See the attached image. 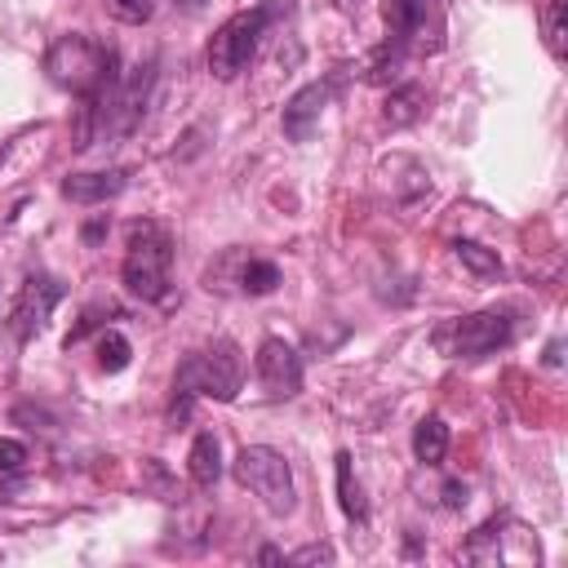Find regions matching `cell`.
I'll return each mask as SVG.
<instances>
[{
	"label": "cell",
	"mask_w": 568,
	"mask_h": 568,
	"mask_svg": "<svg viewBox=\"0 0 568 568\" xmlns=\"http://www.w3.org/2000/svg\"><path fill=\"white\" fill-rule=\"evenodd\" d=\"M328 84L324 80H315V84H302L288 102H284V133L293 138V142H311V133L320 129V115H324V106H328Z\"/></svg>",
	"instance_id": "10"
},
{
	"label": "cell",
	"mask_w": 568,
	"mask_h": 568,
	"mask_svg": "<svg viewBox=\"0 0 568 568\" xmlns=\"http://www.w3.org/2000/svg\"><path fill=\"white\" fill-rule=\"evenodd\" d=\"M444 506H453V510L466 506V484H462V479H448V484H444Z\"/></svg>",
	"instance_id": "24"
},
{
	"label": "cell",
	"mask_w": 568,
	"mask_h": 568,
	"mask_svg": "<svg viewBox=\"0 0 568 568\" xmlns=\"http://www.w3.org/2000/svg\"><path fill=\"white\" fill-rule=\"evenodd\" d=\"M173 4L186 9V13H200V9H204V0H173Z\"/></svg>",
	"instance_id": "27"
},
{
	"label": "cell",
	"mask_w": 568,
	"mask_h": 568,
	"mask_svg": "<svg viewBox=\"0 0 568 568\" xmlns=\"http://www.w3.org/2000/svg\"><path fill=\"white\" fill-rule=\"evenodd\" d=\"M337 493H342V510H346L351 519H364V515H368L364 493H359V484H355V475H351V453H337Z\"/></svg>",
	"instance_id": "18"
},
{
	"label": "cell",
	"mask_w": 568,
	"mask_h": 568,
	"mask_svg": "<svg viewBox=\"0 0 568 568\" xmlns=\"http://www.w3.org/2000/svg\"><path fill=\"white\" fill-rule=\"evenodd\" d=\"M27 462V444L18 439H0V470H18Z\"/></svg>",
	"instance_id": "22"
},
{
	"label": "cell",
	"mask_w": 568,
	"mask_h": 568,
	"mask_svg": "<svg viewBox=\"0 0 568 568\" xmlns=\"http://www.w3.org/2000/svg\"><path fill=\"white\" fill-rule=\"evenodd\" d=\"M453 253H457V262H462L470 275H479V280H497V275H501V257H497L493 248L475 244V240H457Z\"/></svg>",
	"instance_id": "16"
},
{
	"label": "cell",
	"mask_w": 568,
	"mask_h": 568,
	"mask_svg": "<svg viewBox=\"0 0 568 568\" xmlns=\"http://www.w3.org/2000/svg\"><path fill=\"white\" fill-rule=\"evenodd\" d=\"M62 302V284L53 280V275H31L27 284H22V293H18V302H13V333L27 342V337H36L44 324H49V311Z\"/></svg>",
	"instance_id": "9"
},
{
	"label": "cell",
	"mask_w": 568,
	"mask_h": 568,
	"mask_svg": "<svg viewBox=\"0 0 568 568\" xmlns=\"http://www.w3.org/2000/svg\"><path fill=\"white\" fill-rule=\"evenodd\" d=\"M444 453H448V426H444V417H422L413 426V457L422 466H439Z\"/></svg>",
	"instance_id": "15"
},
{
	"label": "cell",
	"mask_w": 568,
	"mask_h": 568,
	"mask_svg": "<svg viewBox=\"0 0 568 568\" xmlns=\"http://www.w3.org/2000/svg\"><path fill=\"white\" fill-rule=\"evenodd\" d=\"M106 9H111V18H120L129 27H142L155 13V0H106Z\"/></svg>",
	"instance_id": "21"
},
{
	"label": "cell",
	"mask_w": 568,
	"mask_h": 568,
	"mask_svg": "<svg viewBox=\"0 0 568 568\" xmlns=\"http://www.w3.org/2000/svg\"><path fill=\"white\" fill-rule=\"evenodd\" d=\"M288 9H293V0H262L257 9H244V13L226 18V22L213 31V40H209V71H213L217 80H235V75L253 62V53H257V44H262L271 18L288 13Z\"/></svg>",
	"instance_id": "3"
},
{
	"label": "cell",
	"mask_w": 568,
	"mask_h": 568,
	"mask_svg": "<svg viewBox=\"0 0 568 568\" xmlns=\"http://www.w3.org/2000/svg\"><path fill=\"white\" fill-rule=\"evenodd\" d=\"M541 31H546V49L555 58H564V36H568V0H550L541 9Z\"/></svg>",
	"instance_id": "19"
},
{
	"label": "cell",
	"mask_w": 568,
	"mask_h": 568,
	"mask_svg": "<svg viewBox=\"0 0 568 568\" xmlns=\"http://www.w3.org/2000/svg\"><path fill=\"white\" fill-rule=\"evenodd\" d=\"M231 470H235V479H240L253 497H262V506H266L271 515H288V510L297 506L293 470H288L284 453H275V448H266V444H248V448L235 453Z\"/></svg>",
	"instance_id": "5"
},
{
	"label": "cell",
	"mask_w": 568,
	"mask_h": 568,
	"mask_svg": "<svg viewBox=\"0 0 568 568\" xmlns=\"http://www.w3.org/2000/svg\"><path fill=\"white\" fill-rule=\"evenodd\" d=\"M426 9H430V0H382V18H386L390 40H386V49L373 58L368 80H386V75H395V67L404 62L408 40H413V36L422 31V22H426Z\"/></svg>",
	"instance_id": "7"
},
{
	"label": "cell",
	"mask_w": 568,
	"mask_h": 568,
	"mask_svg": "<svg viewBox=\"0 0 568 568\" xmlns=\"http://www.w3.org/2000/svg\"><path fill=\"white\" fill-rule=\"evenodd\" d=\"M510 315L506 311H475V315H462V320H448L435 328V346L453 359H484L493 355L497 346L510 342Z\"/></svg>",
	"instance_id": "6"
},
{
	"label": "cell",
	"mask_w": 568,
	"mask_h": 568,
	"mask_svg": "<svg viewBox=\"0 0 568 568\" xmlns=\"http://www.w3.org/2000/svg\"><path fill=\"white\" fill-rule=\"evenodd\" d=\"M129 355H133V346H129V337L120 328H106L98 337V364H102V373H120L129 364Z\"/></svg>",
	"instance_id": "20"
},
{
	"label": "cell",
	"mask_w": 568,
	"mask_h": 568,
	"mask_svg": "<svg viewBox=\"0 0 568 568\" xmlns=\"http://www.w3.org/2000/svg\"><path fill=\"white\" fill-rule=\"evenodd\" d=\"M102 231H106V217H93V222L84 226V240H89V244H98V240H102Z\"/></svg>",
	"instance_id": "25"
},
{
	"label": "cell",
	"mask_w": 568,
	"mask_h": 568,
	"mask_svg": "<svg viewBox=\"0 0 568 568\" xmlns=\"http://www.w3.org/2000/svg\"><path fill=\"white\" fill-rule=\"evenodd\" d=\"M288 564H333V550L328 546H302V550H293V555H284Z\"/></svg>",
	"instance_id": "23"
},
{
	"label": "cell",
	"mask_w": 568,
	"mask_h": 568,
	"mask_svg": "<svg viewBox=\"0 0 568 568\" xmlns=\"http://www.w3.org/2000/svg\"><path fill=\"white\" fill-rule=\"evenodd\" d=\"M44 71H49L53 84H62V89H71L80 98H98L106 84L120 80L115 75V49H106V44H98L89 36H75V31L49 44Z\"/></svg>",
	"instance_id": "2"
},
{
	"label": "cell",
	"mask_w": 568,
	"mask_h": 568,
	"mask_svg": "<svg viewBox=\"0 0 568 568\" xmlns=\"http://www.w3.org/2000/svg\"><path fill=\"white\" fill-rule=\"evenodd\" d=\"M275 284H280V266H275V262H266V257H248V262H244V271H240V288H244V293L262 297V293H271Z\"/></svg>",
	"instance_id": "17"
},
{
	"label": "cell",
	"mask_w": 568,
	"mask_h": 568,
	"mask_svg": "<svg viewBox=\"0 0 568 568\" xmlns=\"http://www.w3.org/2000/svg\"><path fill=\"white\" fill-rule=\"evenodd\" d=\"M124 186H129V178H124L120 169H111V173H71V178L62 182V195H67L71 204H106V200H115Z\"/></svg>",
	"instance_id": "11"
},
{
	"label": "cell",
	"mask_w": 568,
	"mask_h": 568,
	"mask_svg": "<svg viewBox=\"0 0 568 568\" xmlns=\"http://www.w3.org/2000/svg\"><path fill=\"white\" fill-rule=\"evenodd\" d=\"M422 111H426V89L413 84V80L399 84V89H390V98H386V106H382V115H386L390 129H404V124L422 120Z\"/></svg>",
	"instance_id": "14"
},
{
	"label": "cell",
	"mask_w": 568,
	"mask_h": 568,
	"mask_svg": "<svg viewBox=\"0 0 568 568\" xmlns=\"http://www.w3.org/2000/svg\"><path fill=\"white\" fill-rule=\"evenodd\" d=\"M169 266H173L169 231L160 222H133L124 244V266H120L124 288L142 302H160L169 293Z\"/></svg>",
	"instance_id": "4"
},
{
	"label": "cell",
	"mask_w": 568,
	"mask_h": 568,
	"mask_svg": "<svg viewBox=\"0 0 568 568\" xmlns=\"http://www.w3.org/2000/svg\"><path fill=\"white\" fill-rule=\"evenodd\" d=\"M257 559H262V564H280V559H284V555H280V550H275V546H266V550H257Z\"/></svg>",
	"instance_id": "26"
},
{
	"label": "cell",
	"mask_w": 568,
	"mask_h": 568,
	"mask_svg": "<svg viewBox=\"0 0 568 568\" xmlns=\"http://www.w3.org/2000/svg\"><path fill=\"white\" fill-rule=\"evenodd\" d=\"M510 524L515 519H506V515L501 519H488L484 528H475V537L466 541L462 555L470 564H506V532H510Z\"/></svg>",
	"instance_id": "12"
},
{
	"label": "cell",
	"mask_w": 568,
	"mask_h": 568,
	"mask_svg": "<svg viewBox=\"0 0 568 568\" xmlns=\"http://www.w3.org/2000/svg\"><path fill=\"white\" fill-rule=\"evenodd\" d=\"M186 470H191V479L200 488H213L217 484V475H222V448H217V435L213 430H200L195 435V444L186 453Z\"/></svg>",
	"instance_id": "13"
},
{
	"label": "cell",
	"mask_w": 568,
	"mask_h": 568,
	"mask_svg": "<svg viewBox=\"0 0 568 568\" xmlns=\"http://www.w3.org/2000/svg\"><path fill=\"white\" fill-rule=\"evenodd\" d=\"M253 364H257V382H262V390L271 399H288V395L302 390V355L284 337H266L257 346V359Z\"/></svg>",
	"instance_id": "8"
},
{
	"label": "cell",
	"mask_w": 568,
	"mask_h": 568,
	"mask_svg": "<svg viewBox=\"0 0 568 568\" xmlns=\"http://www.w3.org/2000/svg\"><path fill=\"white\" fill-rule=\"evenodd\" d=\"M240 377H244V364H240V351H235L231 337H217L213 346L186 355L182 368H178V382H173V390H178L173 417H186L195 395H209V399H222V404L235 399Z\"/></svg>",
	"instance_id": "1"
}]
</instances>
